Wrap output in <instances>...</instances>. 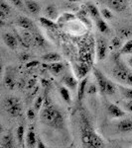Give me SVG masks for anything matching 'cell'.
<instances>
[{"label": "cell", "mask_w": 132, "mask_h": 148, "mask_svg": "<svg viewBox=\"0 0 132 148\" xmlns=\"http://www.w3.org/2000/svg\"><path fill=\"white\" fill-rule=\"evenodd\" d=\"M45 13L46 15L52 20H55V19L58 18V9L56 8V6L54 5H49L46 7L45 9Z\"/></svg>", "instance_id": "22"}, {"label": "cell", "mask_w": 132, "mask_h": 148, "mask_svg": "<svg viewBox=\"0 0 132 148\" xmlns=\"http://www.w3.org/2000/svg\"><path fill=\"white\" fill-rule=\"evenodd\" d=\"M24 135H25V127L24 125H19L17 130H16V138L19 144H22L24 141Z\"/></svg>", "instance_id": "24"}, {"label": "cell", "mask_w": 132, "mask_h": 148, "mask_svg": "<svg viewBox=\"0 0 132 148\" xmlns=\"http://www.w3.org/2000/svg\"><path fill=\"white\" fill-rule=\"evenodd\" d=\"M121 94L127 100H132V89L130 88H123L121 87Z\"/></svg>", "instance_id": "32"}, {"label": "cell", "mask_w": 132, "mask_h": 148, "mask_svg": "<svg viewBox=\"0 0 132 148\" xmlns=\"http://www.w3.org/2000/svg\"><path fill=\"white\" fill-rule=\"evenodd\" d=\"M117 128L121 132H130L132 131V120H123L119 121V123L117 125Z\"/></svg>", "instance_id": "16"}, {"label": "cell", "mask_w": 132, "mask_h": 148, "mask_svg": "<svg viewBox=\"0 0 132 148\" xmlns=\"http://www.w3.org/2000/svg\"><path fill=\"white\" fill-rule=\"evenodd\" d=\"M37 147L38 148H46V145L43 143V141L41 140V138H39V139L37 140Z\"/></svg>", "instance_id": "43"}, {"label": "cell", "mask_w": 132, "mask_h": 148, "mask_svg": "<svg viewBox=\"0 0 132 148\" xmlns=\"http://www.w3.org/2000/svg\"><path fill=\"white\" fill-rule=\"evenodd\" d=\"M97 27L100 33L102 34H108L109 33V28H108V25L106 24V22L104 20V19H98L97 20Z\"/></svg>", "instance_id": "21"}, {"label": "cell", "mask_w": 132, "mask_h": 148, "mask_svg": "<svg viewBox=\"0 0 132 148\" xmlns=\"http://www.w3.org/2000/svg\"><path fill=\"white\" fill-rule=\"evenodd\" d=\"M125 107H126V110L128 112H130V113H132V100H129L128 102L125 104Z\"/></svg>", "instance_id": "40"}, {"label": "cell", "mask_w": 132, "mask_h": 148, "mask_svg": "<svg viewBox=\"0 0 132 148\" xmlns=\"http://www.w3.org/2000/svg\"><path fill=\"white\" fill-rule=\"evenodd\" d=\"M64 68H65V65L63 63L59 62V61H58V62H53L48 66L49 71L52 74H54V75H58V74H60Z\"/></svg>", "instance_id": "19"}, {"label": "cell", "mask_w": 132, "mask_h": 148, "mask_svg": "<svg viewBox=\"0 0 132 148\" xmlns=\"http://www.w3.org/2000/svg\"><path fill=\"white\" fill-rule=\"evenodd\" d=\"M41 121L47 126L54 128V130H63L65 126V120L61 112L56 107L49 104L46 105L45 108L42 110L40 116Z\"/></svg>", "instance_id": "2"}, {"label": "cell", "mask_w": 132, "mask_h": 148, "mask_svg": "<svg viewBox=\"0 0 132 148\" xmlns=\"http://www.w3.org/2000/svg\"><path fill=\"white\" fill-rule=\"evenodd\" d=\"M94 77L97 81V86L99 88V91L102 95L105 94V88H106L107 79L104 77V75L98 69H94Z\"/></svg>", "instance_id": "7"}, {"label": "cell", "mask_w": 132, "mask_h": 148, "mask_svg": "<svg viewBox=\"0 0 132 148\" xmlns=\"http://www.w3.org/2000/svg\"><path fill=\"white\" fill-rule=\"evenodd\" d=\"M33 40H34L35 44L37 45L38 47H44L45 44H46V42H45V40L43 39L42 36L37 34V33H35V34L33 35Z\"/></svg>", "instance_id": "29"}, {"label": "cell", "mask_w": 132, "mask_h": 148, "mask_svg": "<svg viewBox=\"0 0 132 148\" xmlns=\"http://www.w3.org/2000/svg\"><path fill=\"white\" fill-rule=\"evenodd\" d=\"M4 83H5L6 87L8 89H14V86H15V81H14V77L11 76L10 74L7 73L4 77Z\"/></svg>", "instance_id": "26"}, {"label": "cell", "mask_w": 132, "mask_h": 148, "mask_svg": "<svg viewBox=\"0 0 132 148\" xmlns=\"http://www.w3.org/2000/svg\"><path fill=\"white\" fill-rule=\"evenodd\" d=\"M107 112H108L109 116L114 119L123 118L125 116V113H124L123 110L120 109L115 104H112V103H110V104H108V106H107Z\"/></svg>", "instance_id": "8"}, {"label": "cell", "mask_w": 132, "mask_h": 148, "mask_svg": "<svg viewBox=\"0 0 132 148\" xmlns=\"http://www.w3.org/2000/svg\"><path fill=\"white\" fill-rule=\"evenodd\" d=\"M86 88H88V78L85 77L80 82L78 87V102L81 103L83 101L85 94L86 93Z\"/></svg>", "instance_id": "12"}, {"label": "cell", "mask_w": 132, "mask_h": 148, "mask_svg": "<svg viewBox=\"0 0 132 148\" xmlns=\"http://www.w3.org/2000/svg\"><path fill=\"white\" fill-rule=\"evenodd\" d=\"M40 64V62L38 60H32L30 61V62H28L26 64V67L27 68H31V67H36V66H38Z\"/></svg>", "instance_id": "38"}, {"label": "cell", "mask_w": 132, "mask_h": 148, "mask_svg": "<svg viewBox=\"0 0 132 148\" xmlns=\"http://www.w3.org/2000/svg\"><path fill=\"white\" fill-rule=\"evenodd\" d=\"M62 82H63L69 89H71L72 91H76L79 87L78 81H76V79L72 74H66V75L62 78Z\"/></svg>", "instance_id": "9"}, {"label": "cell", "mask_w": 132, "mask_h": 148, "mask_svg": "<svg viewBox=\"0 0 132 148\" xmlns=\"http://www.w3.org/2000/svg\"><path fill=\"white\" fill-rule=\"evenodd\" d=\"M129 71L125 68V66L120 62H117L115 64V66L112 69V74L113 77L116 80L120 81V82H125L127 75H128Z\"/></svg>", "instance_id": "4"}, {"label": "cell", "mask_w": 132, "mask_h": 148, "mask_svg": "<svg viewBox=\"0 0 132 148\" xmlns=\"http://www.w3.org/2000/svg\"><path fill=\"white\" fill-rule=\"evenodd\" d=\"M35 83H36V80H35V79H32V80H30V81H29V85H28V88H31V87H33V86L35 85Z\"/></svg>", "instance_id": "44"}, {"label": "cell", "mask_w": 132, "mask_h": 148, "mask_svg": "<svg viewBox=\"0 0 132 148\" xmlns=\"http://www.w3.org/2000/svg\"><path fill=\"white\" fill-rule=\"evenodd\" d=\"M120 53L122 54L132 53V40H127L125 44L123 45V47H122L120 49Z\"/></svg>", "instance_id": "28"}, {"label": "cell", "mask_w": 132, "mask_h": 148, "mask_svg": "<svg viewBox=\"0 0 132 148\" xmlns=\"http://www.w3.org/2000/svg\"><path fill=\"white\" fill-rule=\"evenodd\" d=\"M100 13H101L102 18L106 19V20H110V19H112V17H113V15H112L111 11H110L109 9H107V8H104V9H101V11H100Z\"/></svg>", "instance_id": "33"}, {"label": "cell", "mask_w": 132, "mask_h": 148, "mask_svg": "<svg viewBox=\"0 0 132 148\" xmlns=\"http://www.w3.org/2000/svg\"><path fill=\"white\" fill-rule=\"evenodd\" d=\"M2 40H3L4 44L11 49H15L18 46L17 39L10 33H4L2 35Z\"/></svg>", "instance_id": "10"}, {"label": "cell", "mask_w": 132, "mask_h": 148, "mask_svg": "<svg viewBox=\"0 0 132 148\" xmlns=\"http://www.w3.org/2000/svg\"><path fill=\"white\" fill-rule=\"evenodd\" d=\"M17 25L19 26V27H21L23 29H27V30H29V29L33 28L34 24H33V22L29 18L24 17V16H21V17H19L18 20H17Z\"/></svg>", "instance_id": "18"}, {"label": "cell", "mask_w": 132, "mask_h": 148, "mask_svg": "<svg viewBox=\"0 0 132 148\" xmlns=\"http://www.w3.org/2000/svg\"><path fill=\"white\" fill-rule=\"evenodd\" d=\"M10 10H11L10 6H9L5 1H3V0H2L1 3H0V12L6 14V15L8 16V14L10 13Z\"/></svg>", "instance_id": "31"}, {"label": "cell", "mask_w": 132, "mask_h": 148, "mask_svg": "<svg viewBox=\"0 0 132 148\" xmlns=\"http://www.w3.org/2000/svg\"><path fill=\"white\" fill-rule=\"evenodd\" d=\"M43 102H44V99H43L42 96H39V97L37 98V99H36L35 104H34V109H35L36 112H39L40 111L41 107H42V105H43Z\"/></svg>", "instance_id": "34"}, {"label": "cell", "mask_w": 132, "mask_h": 148, "mask_svg": "<svg viewBox=\"0 0 132 148\" xmlns=\"http://www.w3.org/2000/svg\"><path fill=\"white\" fill-rule=\"evenodd\" d=\"M86 12H88L90 17L94 19L95 21L98 20V19H100V16H101V13H100L99 10L97 9V7L95 5H93V4H90V3L86 5Z\"/></svg>", "instance_id": "17"}, {"label": "cell", "mask_w": 132, "mask_h": 148, "mask_svg": "<svg viewBox=\"0 0 132 148\" xmlns=\"http://www.w3.org/2000/svg\"><path fill=\"white\" fill-rule=\"evenodd\" d=\"M25 6L32 14L39 13L41 10V6L35 0H25Z\"/></svg>", "instance_id": "14"}, {"label": "cell", "mask_w": 132, "mask_h": 148, "mask_svg": "<svg viewBox=\"0 0 132 148\" xmlns=\"http://www.w3.org/2000/svg\"><path fill=\"white\" fill-rule=\"evenodd\" d=\"M111 42H112V46H113L115 49H119V47H121V42H120V40H119V38H117V37L113 38Z\"/></svg>", "instance_id": "36"}, {"label": "cell", "mask_w": 132, "mask_h": 148, "mask_svg": "<svg viewBox=\"0 0 132 148\" xmlns=\"http://www.w3.org/2000/svg\"><path fill=\"white\" fill-rule=\"evenodd\" d=\"M37 140L38 139L36 138L34 130H33V127H30L27 132V135H26V144H27V147L33 148L37 146Z\"/></svg>", "instance_id": "11"}, {"label": "cell", "mask_w": 132, "mask_h": 148, "mask_svg": "<svg viewBox=\"0 0 132 148\" xmlns=\"http://www.w3.org/2000/svg\"><path fill=\"white\" fill-rule=\"evenodd\" d=\"M128 64L130 65V67H132V56L128 59Z\"/></svg>", "instance_id": "45"}, {"label": "cell", "mask_w": 132, "mask_h": 148, "mask_svg": "<svg viewBox=\"0 0 132 148\" xmlns=\"http://www.w3.org/2000/svg\"><path fill=\"white\" fill-rule=\"evenodd\" d=\"M76 19V16L73 15L71 13H65L63 16H62V20L61 21H64V22H69V21H73Z\"/></svg>", "instance_id": "35"}, {"label": "cell", "mask_w": 132, "mask_h": 148, "mask_svg": "<svg viewBox=\"0 0 132 148\" xmlns=\"http://www.w3.org/2000/svg\"><path fill=\"white\" fill-rule=\"evenodd\" d=\"M9 1H10L12 4H14L16 7H21L23 5L22 0H9Z\"/></svg>", "instance_id": "39"}, {"label": "cell", "mask_w": 132, "mask_h": 148, "mask_svg": "<svg viewBox=\"0 0 132 148\" xmlns=\"http://www.w3.org/2000/svg\"><path fill=\"white\" fill-rule=\"evenodd\" d=\"M59 93H60V95H61L62 99H63L67 104H69V105L71 104L72 98H71L69 91L68 88H67V86L66 87H65V86H61V87H59Z\"/></svg>", "instance_id": "20"}, {"label": "cell", "mask_w": 132, "mask_h": 148, "mask_svg": "<svg viewBox=\"0 0 132 148\" xmlns=\"http://www.w3.org/2000/svg\"><path fill=\"white\" fill-rule=\"evenodd\" d=\"M35 110H33V109H30V110H28V112H27V116H28V119L30 121H33L35 119V116H36V113H35Z\"/></svg>", "instance_id": "37"}, {"label": "cell", "mask_w": 132, "mask_h": 148, "mask_svg": "<svg viewBox=\"0 0 132 148\" xmlns=\"http://www.w3.org/2000/svg\"><path fill=\"white\" fill-rule=\"evenodd\" d=\"M110 8L117 12H122L126 9L127 2L126 0H104Z\"/></svg>", "instance_id": "6"}, {"label": "cell", "mask_w": 132, "mask_h": 148, "mask_svg": "<svg viewBox=\"0 0 132 148\" xmlns=\"http://www.w3.org/2000/svg\"><path fill=\"white\" fill-rule=\"evenodd\" d=\"M107 54V44L106 42L99 38L97 42V56L98 60H104Z\"/></svg>", "instance_id": "5"}, {"label": "cell", "mask_w": 132, "mask_h": 148, "mask_svg": "<svg viewBox=\"0 0 132 148\" xmlns=\"http://www.w3.org/2000/svg\"><path fill=\"white\" fill-rule=\"evenodd\" d=\"M81 142L85 147L90 148H102L105 147V143L99 135L93 130L88 114L85 111H81Z\"/></svg>", "instance_id": "1"}, {"label": "cell", "mask_w": 132, "mask_h": 148, "mask_svg": "<svg viewBox=\"0 0 132 148\" xmlns=\"http://www.w3.org/2000/svg\"><path fill=\"white\" fill-rule=\"evenodd\" d=\"M0 146L2 148H13L15 146V145H14V138L11 132L6 133V134H4L3 136H2L1 145H0Z\"/></svg>", "instance_id": "13"}, {"label": "cell", "mask_w": 132, "mask_h": 148, "mask_svg": "<svg viewBox=\"0 0 132 148\" xmlns=\"http://www.w3.org/2000/svg\"><path fill=\"white\" fill-rule=\"evenodd\" d=\"M88 71H90V67H88V65H86V64H81L80 66H79L78 68V75L80 78H85V75L88 73Z\"/></svg>", "instance_id": "27"}, {"label": "cell", "mask_w": 132, "mask_h": 148, "mask_svg": "<svg viewBox=\"0 0 132 148\" xmlns=\"http://www.w3.org/2000/svg\"><path fill=\"white\" fill-rule=\"evenodd\" d=\"M61 56L59 53H56V52H49V53H46L42 56V60L47 63L58 62V61L61 60Z\"/></svg>", "instance_id": "15"}, {"label": "cell", "mask_w": 132, "mask_h": 148, "mask_svg": "<svg viewBox=\"0 0 132 148\" xmlns=\"http://www.w3.org/2000/svg\"><path fill=\"white\" fill-rule=\"evenodd\" d=\"M116 92V87H115L114 83L111 81L107 80L106 82V88H105V94L108 95V96H113Z\"/></svg>", "instance_id": "25"}, {"label": "cell", "mask_w": 132, "mask_h": 148, "mask_svg": "<svg viewBox=\"0 0 132 148\" xmlns=\"http://www.w3.org/2000/svg\"><path fill=\"white\" fill-rule=\"evenodd\" d=\"M125 82L127 83L128 85L132 86V72H129L128 75H127V78H126V81Z\"/></svg>", "instance_id": "41"}, {"label": "cell", "mask_w": 132, "mask_h": 148, "mask_svg": "<svg viewBox=\"0 0 132 148\" xmlns=\"http://www.w3.org/2000/svg\"><path fill=\"white\" fill-rule=\"evenodd\" d=\"M4 109L11 116H18L21 114V103L16 97L9 96L4 100Z\"/></svg>", "instance_id": "3"}, {"label": "cell", "mask_w": 132, "mask_h": 148, "mask_svg": "<svg viewBox=\"0 0 132 148\" xmlns=\"http://www.w3.org/2000/svg\"><path fill=\"white\" fill-rule=\"evenodd\" d=\"M98 90H99L98 86L93 84V83H90V84L88 85V88H86V93H88V95H90V96H92V95L97 94Z\"/></svg>", "instance_id": "30"}, {"label": "cell", "mask_w": 132, "mask_h": 148, "mask_svg": "<svg viewBox=\"0 0 132 148\" xmlns=\"http://www.w3.org/2000/svg\"><path fill=\"white\" fill-rule=\"evenodd\" d=\"M120 33L122 35H123V37H127V36H129L130 35V31L129 30H127V29H121L120 30Z\"/></svg>", "instance_id": "42"}, {"label": "cell", "mask_w": 132, "mask_h": 148, "mask_svg": "<svg viewBox=\"0 0 132 148\" xmlns=\"http://www.w3.org/2000/svg\"><path fill=\"white\" fill-rule=\"evenodd\" d=\"M68 2H72V3H74V2H79L81 1V0H67Z\"/></svg>", "instance_id": "46"}, {"label": "cell", "mask_w": 132, "mask_h": 148, "mask_svg": "<svg viewBox=\"0 0 132 148\" xmlns=\"http://www.w3.org/2000/svg\"><path fill=\"white\" fill-rule=\"evenodd\" d=\"M40 23L42 24V26L46 28H51V29H55L57 28V24L50 18H46V17H41L40 18Z\"/></svg>", "instance_id": "23"}]
</instances>
